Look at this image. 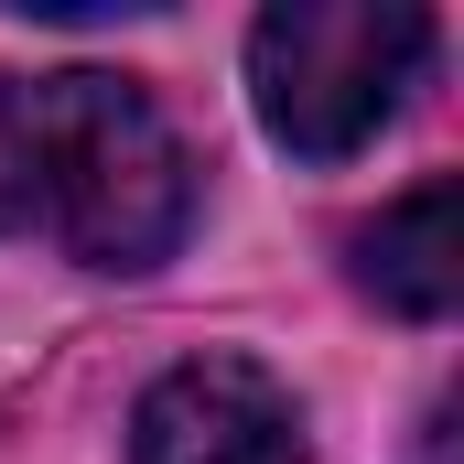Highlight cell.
<instances>
[{
	"instance_id": "obj_5",
	"label": "cell",
	"mask_w": 464,
	"mask_h": 464,
	"mask_svg": "<svg viewBox=\"0 0 464 464\" xmlns=\"http://www.w3.org/2000/svg\"><path fill=\"white\" fill-rule=\"evenodd\" d=\"M0 237H22V76H0Z\"/></svg>"
},
{
	"instance_id": "obj_1",
	"label": "cell",
	"mask_w": 464,
	"mask_h": 464,
	"mask_svg": "<svg viewBox=\"0 0 464 464\" xmlns=\"http://www.w3.org/2000/svg\"><path fill=\"white\" fill-rule=\"evenodd\" d=\"M22 227L65 237L87 270H151L184 248L195 162L140 76H22Z\"/></svg>"
},
{
	"instance_id": "obj_2",
	"label": "cell",
	"mask_w": 464,
	"mask_h": 464,
	"mask_svg": "<svg viewBox=\"0 0 464 464\" xmlns=\"http://www.w3.org/2000/svg\"><path fill=\"white\" fill-rule=\"evenodd\" d=\"M421 54H432V22L411 0H281L248 33V98L281 151L346 162L356 140L400 119Z\"/></svg>"
},
{
	"instance_id": "obj_3",
	"label": "cell",
	"mask_w": 464,
	"mask_h": 464,
	"mask_svg": "<svg viewBox=\"0 0 464 464\" xmlns=\"http://www.w3.org/2000/svg\"><path fill=\"white\" fill-rule=\"evenodd\" d=\"M130 464H314V454H303V411L281 400L270 367H248V356H184L140 400Z\"/></svg>"
},
{
	"instance_id": "obj_4",
	"label": "cell",
	"mask_w": 464,
	"mask_h": 464,
	"mask_svg": "<svg viewBox=\"0 0 464 464\" xmlns=\"http://www.w3.org/2000/svg\"><path fill=\"white\" fill-rule=\"evenodd\" d=\"M356 292H378L411 324H443L464 303V184L432 173L421 195L378 206V227H356Z\"/></svg>"
}]
</instances>
